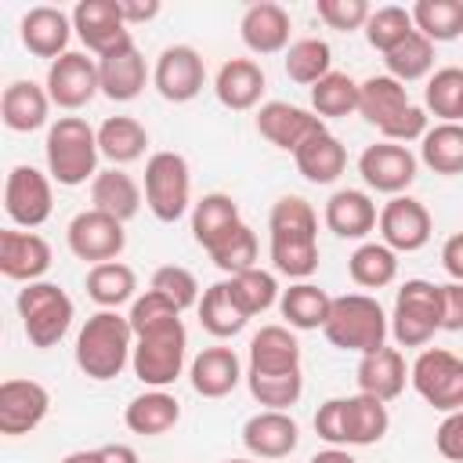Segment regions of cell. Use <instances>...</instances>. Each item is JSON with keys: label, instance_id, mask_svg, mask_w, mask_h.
Listing matches in <instances>:
<instances>
[{"label": "cell", "instance_id": "f35d334b", "mask_svg": "<svg viewBox=\"0 0 463 463\" xmlns=\"http://www.w3.org/2000/svg\"><path fill=\"white\" fill-rule=\"evenodd\" d=\"M246 315H242V307L232 300V293H228V279L224 282H213L206 293H203V300H199V326L210 333V336H217V340H228V336H235V333H242L246 329Z\"/></svg>", "mask_w": 463, "mask_h": 463}, {"label": "cell", "instance_id": "f546056e", "mask_svg": "<svg viewBox=\"0 0 463 463\" xmlns=\"http://www.w3.org/2000/svg\"><path fill=\"white\" fill-rule=\"evenodd\" d=\"M409 87L398 83L394 76H369L358 83V112L365 116V123H373L376 130H383L391 119H398L409 109Z\"/></svg>", "mask_w": 463, "mask_h": 463}, {"label": "cell", "instance_id": "836d02e7", "mask_svg": "<svg viewBox=\"0 0 463 463\" xmlns=\"http://www.w3.org/2000/svg\"><path fill=\"white\" fill-rule=\"evenodd\" d=\"M391 427L387 402L373 394H351L344 398V445H376Z\"/></svg>", "mask_w": 463, "mask_h": 463}, {"label": "cell", "instance_id": "5b68a950", "mask_svg": "<svg viewBox=\"0 0 463 463\" xmlns=\"http://www.w3.org/2000/svg\"><path fill=\"white\" fill-rule=\"evenodd\" d=\"M184 347H188V333L184 322L174 318L166 326H156L148 333H141L134 340V376L141 383H148L152 391H163L166 383H174L184 369Z\"/></svg>", "mask_w": 463, "mask_h": 463}, {"label": "cell", "instance_id": "277c9868", "mask_svg": "<svg viewBox=\"0 0 463 463\" xmlns=\"http://www.w3.org/2000/svg\"><path fill=\"white\" fill-rule=\"evenodd\" d=\"M18 318H22V329L29 336L33 347H54L69 326H72V300L69 293L58 286V282H25V289H18Z\"/></svg>", "mask_w": 463, "mask_h": 463}, {"label": "cell", "instance_id": "484cf974", "mask_svg": "<svg viewBox=\"0 0 463 463\" xmlns=\"http://www.w3.org/2000/svg\"><path fill=\"white\" fill-rule=\"evenodd\" d=\"M405 380H409V369H405V358L398 347L383 344V347L362 354V362H358V391L373 394L380 402H394L405 391Z\"/></svg>", "mask_w": 463, "mask_h": 463}, {"label": "cell", "instance_id": "e7e4bbea", "mask_svg": "<svg viewBox=\"0 0 463 463\" xmlns=\"http://www.w3.org/2000/svg\"><path fill=\"white\" fill-rule=\"evenodd\" d=\"M307 463H358L351 452H344V449H322V452H315Z\"/></svg>", "mask_w": 463, "mask_h": 463}, {"label": "cell", "instance_id": "bcb514c9", "mask_svg": "<svg viewBox=\"0 0 463 463\" xmlns=\"http://www.w3.org/2000/svg\"><path fill=\"white\" fill-rule=\"evenodd\" d=\"M311 109L322 119H340L358 112V83L347 72H329L311 87Z\"/></svg>", "mask_w": 463, "mask_h": 463}, {"label": "cell", "instance_id": "f907efd6", "mask_svg": "<svg viewBox=\"0 0 463 463\" xmlns=\"http://www.w3.org/2000/svg\"><path fill=\"white\" fill-rule=\"evenodd\" d=\"M210 260H213L228 279L239 275V271L257 268V235H253V228H250V224H239L232 235H224V239L210 250Z\"/></svg>", "mask_w": 463, "mask_h": 463}, {"label": "cell", "instance_id": "ba28073f", "mask_svg": "<svg viewBox=\"0 0 463 463\" xmlns=\"http://www.w3.org/2000/svg\"><path fill=\"white\" fill-rule=\"evenodd\" d=\"M409 380L416 394L441 412H459L463 409V358H456L445 347H427L420 358L409 365Z\"/></svg>", "mask_w": 463, "mask_h": 463}, {"label": "cell", "instance_id": "03108f58", "mask_svg": "<svg viewBox=\"0 0 463 463\" xmlns=\"http://www.w3.org/2000/svg\"><path fill=\"white\" fill-rule=\"evenodd\" d=\"M61 463H105V459H101V449H80V452H69Z\"/></svg>", "mask_w": 463, "mask_h": 463}, {"label": "cell", "instance_id": "3957f363", "mask_svg": "<svg viewBox=\"0 0 463 463\" xmlns=\"http://www.w3.org/2000/svg\"><path fill=\"white\" fill-rule=\"evenodd\" d=\"M322 333L340 351L369 354V351L383 347V340H387V315H383L376 297L344 293V297H333V307H329Z\"/></svg>", "mask_w": 463, "mask_h": 463}, {"label": "cell", "instance_id": "94428289", "mask_svg": "<svg viewBox=\"0 0 463 463\" xmlns=\"http://www.w3.org/2000/svg\"><path fill=\"white\" fill-rule=\"evenodd\" d=\"M441 264L445 271L452 275V282H463V232L449 235L445 246H441Z\"/></svg>", "mask_w": 463, "mask_h": 463}, {"label": "cell", "instance_id": "7a4b0ae2", "mask_svg": "<svg viewBox=\"0 0 463 463\" xmlns=\"http://www.w3.org/2000/svg\"><path fill=\"white\" fill-rule=\"evenodd\" d=\"M43 152H47V174L65 188H76L87 177L90 181L98 177V156H101L98 130L80 116H58L47 127Z\"/></svg>", "mask_w": 463, "mask_h": 463}, {"label": "cell", "instance_id": "83f0119b", "mask_svg": "<svg viewBox=\"0 0 463 463\" xmlns=\"http://www.w3.org/2000/svg\"><path fill=\"white\" fill-rule=\"evenodd\" d=\"M376 203L358 188H340L326 203V228L340 239H365L376 228Z\"/></svg>", "mask_w": 463, "mask_h": 463}, {"label": "cell", "instance_id": "7bdbcfd3", "mask_svg": "<svg viewBox=\"0 0 463 463\" xmlns=\"http://www.w3.org/2000/svg\"><path fill=\"white\" fill-rule=\"evenodd\" d=\"M271 239H318V213L300 195H282L268 213Z\"/></svg>", "mask_w": 463, "mask_h": 463}, {"label": "cell", "instance_id": "30bf717a", "mask_svg": "<svg viewBox=\"0 0 463 463\" xmlns=\"http://www.w3.org/2000/svg\"><path fill=\"white\" fill-rule=\"evenodd\" d=\"M72 29L94 58H105L116 47L134 43L130 25L119 14V0H80L72 7Z\"/></svg>", "mask_w": 463, "mask_h": 463}, {"label": "cell", "instance_id": "74e56055", "mask_svg": "<svg viewBox=\"0 0 463 463\" xmlns=\"http://www.w3.org/2000/svg\"><path fill=\"white\" fill-rule=\"evenodd\" d=\"M420 159L441 174V177H452V174H463V123H438V127H427L423 141H420Z\"/></svg>", "mask_w": 463, "mask_h": 463}, {"label": "cell", "instance_id": "4dcf8cb0", "mask_svg": "<svg viewBox=\"0 0 463 463\" xmlns=\"http://www.w3.org/2000/svg\"><path fill=\"white\" fill-rule=\"evenodd\" d=\"M90 203H94V210L127 224L141 210V188L127 170L109 166V170H98V177L90 181Z\"/></svg>", "mask_w": 463, "mask_h": 463}, {"label": "cell", "instance_id": "ee69618b", "mask_svg": "<svg viewBox=\"0 0 463 463\" xmlns=\"http://www.w3.org/2000/svg\"><path fill=\"white\" fill-rule=\"evenodd\" d=\"M383 65H387V76H394L398 83L423 80L434 65V43L423 33H409L394 51L383 54Z\"/></svg>", "mask_w": 463, "mask_h": 463}, {"label": "cell", "instance_id": "4fadbf2b", "mask_svg": "<svg viewBox=\"0 0 463 463\" xmlns=\"http://www.w3.org/2000/svg\"><path fill=\"white\" fill-rule=\"evenodd\" d=\"M47 409H51V394L40 380L11 376L0 383V434L22 438L36 430L47 420Z\"/></svg>", "mask_w": 463, "mask_h": 463}, {"label": "cell", "instance_id": "11a10c76", "mask_svg": "<svg viewBox=\"0 0 463 463\" xmlns=\"http://www.w3.org/2000/svg\"><path fill=\"white\" fill-rule=\"evenodd\" d=\"M315 14L336 29V33H354V29H365L373 7L365 0H318L315 4Z\"/></svg>", "mask_w": 463, "mask_h": 463}, {"label": "cell", "instance_id": "f6af8a7d", "mask_svg": "<svg viewBox=\"0 0 463 463\" xmlns=\"http://www.w3.org/2000/svg\"><path fill=\"white\" fill-rule=\"evenodd\" d=\"M427 112L441 116V123H463V69L445 65L427 80L423 90Z\"/></svg>", "mask_w": 463, "mask_h": 463}, {"label": "cell", "instance_id": "60d3db41", "mask_svg": "<svg viewBox=\"0 0 463 463\" xmlns=\"http://www.w3.org/2000/svg\"><path fill=\"white\" fill-rule=\"evenodd\" d=\"M409 14L416 33H423L430 43L463 36V0H416Z\"/></svg>", "mask_w": 463, "mask_h": 463}, {"label": "cell", "instance_id": "003e7915", "mask_svg": "<svg viewBox=\"0 0 463 463\" xmlns=\"http://www.w3.org/2000/svg\"><path fill=\"white\" fill-rule=\"evenodd\" d=\"M228 463H250V459H228Z\"/></svg>", "mask_w": 463, "mask_h": 463}, {"label": "cell", "instance_id": "5bb4252c", "mask_svg": "<svg viewBox=\"0 0 463 463\" xmlns=\"http://www.w3.org/2000/svg\"><path fill=\"white\" fill-rule=\"evenodd\" d=\"M152 83L156 90L174 101V105H184L192 101L203 83H206V65H203V54L188 43H174V47H163L159 58H156V72H152Z\"/></svg>", "mask_w": 463, "mask_h": 463}, {"label": "cell", "instance_id": "680465c9", "mask_svg": "<svg viewBox=\"0 0 463 463\" xmlns=\"http://www.w3.org/2000/svg\"><path fill=\"white\" fill-rule=\"evenodd\" d=\"M434 445H438V452H441L445 459L463 463V409H459V412H449V416L438 423Z\"/></svg>", "mask_w": 463, "mask_h": 463}, {"label": "cell", "instance_id": "7c38bea8", "mask_svg": "<svg viewBox=\"0 0 463 463\" xmlns=\"http://www.w3.org/2000/svg\"><path fill=\"white\" fill-rule=\"evenodd\" d=\"M380 239L383 246H391L394 253H416L430 242V232H434V221L427 213V206L412 195H391V203H383L380 210Z\"/></svg>", "mask_w": 463, "mask_h": 463}, {"label": "cell", "instance_id": "db71d44e", "mask_svg": "<svg viewBox=\"0 0 463 463\" xmlns=\"http://www.w3.org/2000/svg\"><path fill=\"white\" fill-rule=\"evenodd\" d=\"M148 289L163 293V297L174 300L181 311L192 307V304H199V282H195V275H192L188 268H181V264H163V268H156Z\"/></svg>", "mask_w": 463, "mask_h": 463}, {"label": "cell", "instance_id": "9a60e30c", "mask_svg": "<svg viewBox=\"0 0 463 463\" xmlns=\"http://www.w3.org/2000/svg\"><path fill=\"white\" fill-rule=\"evenodd\" d=\"M43 87L51 94V105H58V109H83L101 90L98 58H87L83 51L61 54L58 61H51Z\"/></svg>", "mask_w": 463, "mask_h": 463}, {"label": "cell", "instance_id": "9c48e42d", "mask_svg": "<svg viewBox=\"0 0 463 463\" xmlns=\"http://www.w3.org/2000/svg\"><path fill=\"white\" fill-rule=\"evenodd\" d=\"M4 210L18 228H40L54 210L51 177L29 163L11 166L7 181H4Z\"/></svg>", "mask_w": 463, "mask_h": 463}, {"label": "cell", "instance_id": "f1b7e54d", "mask_svg": "<svg viewBox=\"0 0 463 463\" xmlns=\"http://www.w3.org/2000/svg\"><path fill=\"white\" fill-rule=\"evenodd\" d=\"M242 224L239 217V203L228 192H206L195 206H192V235L195 242L210 253L224 235H232Z\"/></svg>", "mask_w": 463, "mask_h": 463}, {"label": "cell", "instance_id": "4316f807", "mask_svg": "<svg viewBox=\"0 0 463 463\" xmlns=\"http://www.w3.org/2000/svg\"><path fill=\"white\" fill-rule=\"evenodd\" d=\"M192 391L203 398H224L239 387L242 380V365L239 354L232 347H203L192 358Z\"/></svg>", "mask_w": 463, "mask_h": 463}, {"label": "cell", "instance_id": "91938a15", "mask_svg": "<svg viewBox=\"0 0 463 463\" xmlns=\"http://www.w3.org/2000/svg\"><path fill=\"white\" fill-rule=\"evenodd\" d=\"M441 329H449V333L463 329V282L441 286Z\"/></svg>", "mask_w": 463, "mask_h": 463}, {"label": "cell", "instance_id": "6da1fadb", "mask_svg": "<svg viewBox=\"0 0 463 463\" xmlns=\"http://www.w3.org/2000/svg\"><path fill=\"white\" fill-rule=\"evenodd\" d=\"M134 329L119 311H98L76 336V365L87 380H116L134 358Z\"/></svg>", "mask_w": 463, "mask_h": 463}, {"label": "cell", "instance_id": "cb8c5ba5", "mask_svg": "<svg viewBox=\"0 0 463 463\" xmlns=\"http://www.w3.org/2000/svg\"><path fill=\"white\" fill-rule=\"evenodd\" d=\"M293 163H297V170H300L311 184H329V181H336V177L344 174V166H347V148L340 145L336 134H329L326 127H318L315 134H307V137L297 145Z\"/></svg>", "mask_w": 463, "mask_h": 463}, {"label": "cell", "instance_id": "d6986e66", "mask_svg": "<svg viewBox=\"0 0 463 463\" xmlns=\"http://www.w3.org/2000/svg\"><path fill=\"white\" fill-rule=\"evenodd\" d=\"M318 127H326V123L315 112H307L300 105H289V101H264L257 109V130H260V137H268L282 152H297V145L307 134H315Z\"/></svg>", "mask_w": 463, "mask_h": 463}, {"label": "cell", "instance_id": "e0dca14e", "mask_svg": "<svg viewBox=\"0 0 463 463\" xmlns=\"http://www.w3.org/2000/svg\"><path fill=\"white\" fill-rule=\"evenodd\" d=\"M72 14H65L61 7H51V4H40V7H29L18 22V36H22V47L36 58H51L58 61L61 54H69V36H72Z\"/></svg>", "mask_w": 463, "mask_h": 463}, {"label": "cell", "instance_id": "8fae6325", "mask_svg": "<svg viewBox=\"0 0 463 463\" xmlns=\"http://www.w3.org/2000/svg\"><path fill=\"white\" fill-rule=\"evenodd\" d=\"M69 250L80 257V260H90L94 264H105V260H116L127 246V232H123V221L101 213V210H83L69 221Z\"/></svg>", "mask_w": 463, "mask_h": 463}, {"label": "cell", "instance_id": "ac0fdd59", "mask_svg": "<svg viewBox=\"0 0 463 463\" xmlns=\"http://www.w3.org/2000/svg\"><path fill=\"white\" fill-rule=\"evenodd\" d=\"M51 268V246L36 232H0V271L14 282H40Z\"/></svg>", "mask_w": 463, "mask_h": 463}, {"label": "cell", "instance_id": "ab89813d", "mask_svg": "<svg viewBox=\"0 0 463 463\" xmlns=\"http://www.w3.org/2000/svg\"><path fill=\"white\" fill-rule=\"evenodd\" d=\"M347 275L354 286L362 289H383L394 282L398 275V257L391 246L383 242H362L351 257H347Z\"/></svg>", "mask_w": 463, "mask_h": 463}, {"label": "cell", "instance_id": "6f0895ef", "mask_svg": "<svg viewBox=\"0 0 463 463\" xmlns=\"http://www.w3.org/2000/svg\"><path fill=\"white\" fill-rule=\"evenodd\" d=\"M315 434L322 441H329L333 449L344 445V398H329L318 405L315 412Z\"/></svg>", "mask_w": 463, "mask_h": 463}, {"label": "cell", "instance_id": "ffe728a7", "mask_svg": "<svg viewBox=\"0 0 463 463\" xmlns=\"http://www.w3.org/2000/svg\"><path fill=\"white\" fill-rule=\"evenodd\" d=\"M289 11L275 0H260L253 7H246L242 22H239V36L253 54H279L289 47Z\"/></svg>", "mask_w": 463, "mask_h": 463}, {"label": "cell", "instance_id": "1f68e13d", "mask_svg": "<svg viewBox=\"0 0 463 463\" xmlns=\"http://www.w3.org/2000/svg\"><path fill=\"white\" fill-rule=\"evenodd\" d=\"M250 369L253 373H289L300 369V344L289 326H260L250 340Z\"/></svg>", "mask_w": 463, "mask_h": 463}, {"label": "cell", "instance_id": "2e32d148", "mask_svg": "<svg viewBox=\"0 0 463 463\" xmlns=\"http://www.w3.org/2000/svg\"><path fill=\"white\" fill-rule=\"evenodd\" d=\"M416 156L405 148V145H394V141H380V145H369L362 156H358V174L369 188L383 192V195H402L412 181H416Z\"/></svg>", "mask_w": 463, "mask_h": 463}, {"label": "cell", "instance_id": "8992f818", "mask_svg": "<svg viewBox=\"0 0 463 463\" xmlns=\"http://www.w3.org/2000/svg\"><path fill=\"white\" fill-rule=\"evenodd\" d=\"M441 329V286L427 279H409L394 293L391 333L402 347H423Z\"/></svg>", "mask_w": 463, "mask_h": 463}, {"label": "cell", "instance_id": "44dd1931", "mask_svg": "<svg viewBox=\"0 0 463 463\" xmlns=\"http://www.w3.org/2000/svg\"><path fill=\"white\" fill-rule=\"evenodd\" d=\"M297 441H300L297 420L279 409H260L242 427V445L260 459H282L297 449Z\"/></svg>", "mask_w": 463, "mask_h": 463}, {"label": "cell", "instance_id": "7402d4cb", "mask_svg": "<svg viewBox=\"0 0 463 463\" xmlns=\"http://www.w3.org/2000/svg\"><path fill=\"white\" fill-rule=\"evenodd\" d=\"M47 112H51V94H47V87H40L33 80H14L0 94V119L14 134L40 130L47 123Z\"/></svg>", "mask_w": 463, "mask_h": 463}, {"label": "cell", "instance_id": "9f6ffc18", "mask_svg": "<svg viewBox=\"0 0 463 463\" xmlns=\"http://www.w3.org/2000/svg\"><path fill=\"white\" fill-rule=\"evenodd\" d=\"M387 141H394V145H409V141H423V134H427V112L420 109V105H409L398 119H391L383 130H380Z\"/></svg>", "mask_w": 463, "mask_h": 463}, {"label": "cell", "instance_id": "681fc988", "mask_svg": "<svg viewBox=\"0 0 463 463\" xmlns=\"http://www.w3.org/2000/svg\"><path fill=\"white\" fill-rule=\"evenodd\" d=\"M409 33H416L412 14H409L405 7H398V4L376 7V11L369 14V22H365V40H369V47L380 51V54L394 51Z\"/></svg>", "mask_w": 463, "mask_h": 463}, {"label": "cell", "instance_id": "52a82bcc", "mask_svg": "<svg viewBox=\"0 0 463 463\" xmlns=\"http://www.w3.org/2000/svg\"><path fill=\"white\" fill-rule=\"evenodd\" d=\"M145 203L156 221L174 224L192 203V174L181 152H156L145 163Z\"/></svg>", "mask_w": 463, "mask_h": 463}, {"label": "cell", "instance_id": "e575fe53", "mask_svg": "<svg viewBox=\"0 0 463 463\" xmlns=\"http://www.w3.org/2000/svg\"><path fill=\"white\" fill-rule=\"evenodd\" d=\"M329 307H333V297L315 282H293L279 297V311L289 329H322L329 318Z\"/></svg>", "mask_w": 463, "mask_h": 463}, {"label": "cell", "instance_id": "7dc6e473", "mask_svg": "<svg viewBox=\"0 0 463 463\" xmlns=\"http://www.w3.org/2000/svg\"><path fill=\"white\" fill-rule=\"evenodd\" d=\"M246 383H250V394L253 402H260L264 409H279L286 412L289 405L300 402V391H304V376L300 369H289V373H246Z\"/></svg>", "mask_w": 463, "mask_h": 463}, {"label": "cell", "instance_id": "d4e9b609", "mask_svg": "<svg viewBox=\"0 0 463 463\" xmlns=\"http://www.w3.org/2000/svg\"><path fill=\"white\" fill-rule=\"evenodd\" d=\"M213 94L224 109L232 112H246L260 101L264 94V69L253 61V58H228L221 69H217V80H213Z\"/></svg>", "mask_w": 463, "mask_h": 463}, {"label": "cell", "instance_id": "c3c4849f", "mask_svg": "<svg viewBox=\"0 0 463 463\" xmlns=\"http://www.w3.org/2000/svg\"><path fill=\"white\" fill-rule=\"evenodd\" d=\"M228 293L232 300L242 307L246 318L268 311L275 300H279V282L271 271H260V268H250V271H239L228 279Z\"/></svg>", "mask_w": 463, "mask_h": 463}, {"label": "cell", "instance_id": "be15d7a7", "mask_svg": "<svg viewBox=\"0 0 463 463\" xmlns=\"http://www.w3.org/2000/svg\"><path fill=\"white\" fill-rule=\"evenodd\" d=\"M101 459L105 463H137V452L123 441H112V445H101Z\"/></svg>", "mask_w": 463, "mask_h": 463}, {"label": "cell", "instance_id": "b9f144b4", "mask_svg": "<svg viewBox=\"0 0 463 463\" xmlns=\"http://www.w3.org/2000/svg\"><path fill=\"white\" fill-rule=\"evenodd\" d=\"M282 65H286V76H289L293 83H300V87H315L322 76L333 72V69H329V65H333V51H329L326 40H318V36H304V40H293V43L286 47Z\"/></svg>", "mask_w": 463, "mask_h": 463}, {"label": "cell", "instance_id": "603a6c76", "mask_svg": "<svg viewBox=\"0 0 463 463\" xmlns=\"http://www.w3.org/2000/svg\"><path fill=\"white\" fill-rule=\"evenodd\" d=\"M98 76H101V94L109 101H134L145 90L148 69H145L141 51L134 43H123L112 54L98 58Z\"/></svg>", "mask_w": 463, "mask_h": 463}, {"label": "cell", "instance_id": "d590c367", "mask_svg": "<svg viewBox=\"0 0 463 463\" xmlns=\"http://www.w3.org/2000/svg\"><path fill=\"white\" fill-rule=\"evenodd\" d=\"M145 148H148V130L134 116H109L98 127V152L112 166H123V163L141 159Z\"/></svg>", "mask_w": 463, "mask_h": 463}, {"label": "cell", "instance_id": "816d5d0a", "mask_svg": "<svg viewBox=\"0 0 463 463\" xmlns=\"http://www.w3.org/2000/svg\"><path fill=\"white\" fill-rule=\"evenodd\" d=\"M271 264L275 271L307 282L318 268V239H271Z\"/></svg>", "mask_w": 463, "mask_h": 463}, {"label": "cell", "instance_id": "f5cc1de1", "mask_svg": "<svg viewBox=\"0 0 463 463\" xmlns=\"http://www.w3.org/2000/svg\"><path fill=\"white\" fill-rule=\"evenodd\" d=\"M130 329H134V336H141V333H148V329H156V326H166V322H174V318H181V307L174 304V300H166L163 293H156V289H145L141 297H134V304H130Z\"/></svg>", "mask_w": 463, "mask_h": 463}, {"label": "cell", "instance_id": "8d00e7d4", "mask_svg": "<svg viewBox=\"0 0 463 463\" xmlns=\"http://www.w3.org/2000/svg\"><path fill=\"white\" fill-rule=\"evenodd\" d=\"M87 286V297L101 307V311H116L119 304H127L137 289V275L130 264L123 260H105V264H94L83 279Z\"/></svg>", "mask_w": 463, "mask_h": 463}, {"label": "cell", "instance_id": "6125c7cd", "mask_svg": "<svg viewBox=\"0 0 463 463\" xmlns=\"http://www.w3.org/2000/svg\"><path fill=\"white\" fill-rule=\"evenodd\" d=\"M119 14H123L127 25L152 22L159 14V0H119Z\"/></svg>", "mask_w": 463, "mask_h": 463}, {"label": "cell", "instance_id": "d6a6232c", "mask_svg": "<svg viewBox=\"0 0 463 463\" xmlns=\"http://www.w3.org/2000/svg\"><path fill=\"white\" fill-rule=\"evenodd\" d=\"M177 420H181V402L174 394H166V391H145V394L130 398V405L123 412L127 430L145 434V438H156V434L174 430Z\"/></svg>", "mask_w": 463, "mask_h": 463}]
</instances>
